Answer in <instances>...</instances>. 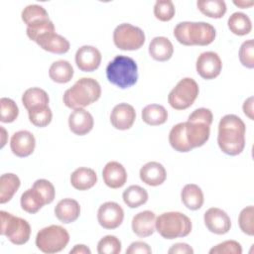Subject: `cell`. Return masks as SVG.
I'll list each match as a JSON object with an SVG mask.
<instances>
[{
    "label": "cell",
    "mask_w": 254,
    "mask_h": 254,
    "mask_svg": "<svg viewBox=\"0 0 254 254\" xmlns=\"http://www.w3.org/2000/svg\"><path fill=\"white\" fill-rule=\"evenodd\" d=\"M246 127L235 114L224 115L218 124L217 143L220 150L229 156L239 155L245 147Z\"/></svg>",
    "instance_id": "6da1fadb"
},
{
    "label": "cell",
    "mask_w": 254,
    "mask_h": 254,
    "mask_svg": "<svg viewBox=\"0 0 254 254\" xmlns=\"http://www.w3.org/2000/svg\"><path fill=\"white\" fill-rule=\"evenodd\" d=\"M101 87L97 80L91 77L79 78L64 93V103L70 109L84 108L99 99Z\"/></svg>",
    "instance_id": "7a4b0ae2"
},
{
    "label": "cell",
    "mask_w": 254,
    "mask_h": 254,
    "mask_svg": "<svg viewBox=\"0 0 254 254\" xmlns=\"http://www.w3.org/2000/svg\"><path fill=\"white\" fill-rule=\"evenodd\" d=\"M177 41L185 46H207L216 36L214 27L205 22H181L174 29Z\"/></svg>",
    "instance_id": "3957f363"
},
{
    "label": "cell",
    "mask_w": 254,
    "mask_h": 254,
    "mask_svg": "<svg viewBox=\"0 0 254 254\" xmlns=\"http://www.w3.org/2000/svg\"><path fill=\"white\" fill-rule=\"evenodd\" d=\"M107 79L119 88L133 86L138 80V66L136 62L126 56H116L106 66Z\"/></svg>",
    "instance_id": "277c9868"
},
{
    "label": "cell",
    "mask_w": 254,
    "mask_h": 254,
    "mask_svg": "<svg viewBox=\"0 0 254 254\" xmlns=\"http://www.w3.org/2000/svg\"><path fill=\"white\" fill-rule=\"evenodd\" d=\"M192 228L190 219L179 211H169L156 218V229L165 239L188 236Z\"/></svg>",
    "instance_id": "5b68a950"
},
{
    "label": "cell",
    "mask_w": 254,
    "mask_h": 254,
    "mask_svg": "<svg viewBox=\"0 0 254 254\" xmlns=\"http://www.w3.org/2000/svg\"><path fill=\"white\" fill-rule=\"evenodd\" d=\"M69 241V234L60 225H50L41 229L36 236V246L47 254L64 250Z\"/></svg>",
    "instance_id": "8992f818"
},
{
    "label": "cell",
    "mask_w": 254,
    "mask_h": 254,
    "mask_svg": "<svg viewBox=\"0 0 254 254\" xmlns=\"http://www.w3.org/2000/svg\"><path fill=\"white\" fill-rule=\"evenodd\" d=\"M1 234L6 236L15 245H23L28 242L31 235L29 222L21 217L15 216L7 211H0Z\"/></svg>",
    "instance_id": "52a82bcc"
},
{
    "label": "cell",
    "mask_w": 254,
    "mask_h": 254,
    "mask_svg": "<svg viewBox=\"0 0 254 254\" xmlns=\"http://www.w3.org/2000/svg\"><path fill=\"white\" fill-rule=\"evenodd\" d=\"M198 92L199 88L196 81L191 77H185L170 91L168 102L176 110H185L193 104Z\"/></svg>",
    "instance_id": "ba28073f"
},
{
    "label": "cell",
    "mask_w": 254,
    "mask_h": 254,
    "mask_svg": "<svg viewBox=\"0 0 254 254\" xmlns=\"http://www.w3.org/2000/svg\"><path fill=\"white\" fill-rule=\"evenodd\" d=\"M114 45L122 51L139 50L145 43V34L139 27L129 23L118 25L113 32Z\"/></svg>",
    "instance_id": "9c48e42d"
},
{
    "label": "cell",
    "mask_w": 254,
    "mask_h": 254,
    "mask_svg": "<svg viewBox=\"0 0 254 254\" xmlns=\"http://www.w3.org/2000/svg\"><path fill=\"white\" fill-rule=\"evenodd\" d=\"M124 219L123 208L114 201L101 204L97 211L98 223L105 229H115L121 225Z\"/></svg>",
    "instance_id": "30bf717a"
},
{
    "label": "cell",
    "mask_w": 254,
    "mask_h": 254,
    "mask_svg": "<svg viewBox=\"0 0 254 254\" xmlns=\"http://www.w3.org/2000/svg\"><path fill=\"white\" fill-rule=\"evenodd\" d=\"M196 71L203 79H213L217 77L222 68V62L214 52L201 53L195 64Z\"/></svg>",
    "instance_id": "8fae6325"
},
{
    "label": "cell",
    "mask_w": 254,
    "mask_h": 254,
    "mask_svg": "<svg viewBox=\"0 0 254 254\" xmlns=\"http://www.w3.org/2000/svg\"><path fill=\"white\" fill-rule=\"evenodd\" d=\"M203 220L206 228L210 232L218 235L227 233L231 227L230 217L224 210L218 207L208 208L204 212Z\"/></svg>",
    "instance_id": "7c38bea8"
},
{
    "label": "cell",
    "mask_w": 254,
    "mask_h": 254,
    "mask_svg": "<svg viewBox=\"0 0 254 254\" xmlns=\"http://www.w3.org/2000/svg\"><path fill=\"white\" fill-rule=\"evenodd\" d=\"M209 135L210 125L200 121L188 120L185 122V136L191 150L204 145L208 140Z\"/></svg>",
    "instance_id": "4fadbf2b"
},
{
    "label": "cell",
    "mask_w": 254,
    "mask_h": 254,
    "mask_svg": "<svg viewBox=\"0 0 254 254\" xmlns=\"http://www.w3.org/2000/svg\"><path fill=\"white\" fill-rule=\"evenodd\" d=\"M101 63V54L93 46H82L75 53V64L77 67L85 72L97 69Z\"/></svg>",
    "instance_id": "5bb4252c"
},
{
    "label": "cell",
    "mask_w": 254,
    "mask_h": 254,
    "mask_svg": "<svg viewBox=\"0 0 254 254\" xmlns=\"http://www.w3.org/2000/svg\"><path fill=\"white\" fill-rule=\"evenodd\" d=\"M35 146L36 139L34 135L27 130L15 132L10 140V148L12 153L20 158L30 156L34 152Z\"/></svg>",
    "instance_id": "9a60e30c"
},
{
    "label": "cell",
    "mask_w": 254,
    "mask_h": 254,
    "mask_svg": "<svg viewBox=\"0 0 254 254\" xmlns=\"http://www.w3.org/2000/svg\"><path fill=\"white\" fill-rule=\"evenodd\" d=\"M135 119V109L128 103H119L115 105L110 114V122L112 126L118 130L130 129Z\"/></svg>",
    "instance_id": "2e32d148"
},
{
    "label": "cell",
    "mask_w": 254,
    "mask_h": 254,
    "mask_svg": "<svg viewBox=\"0 0 254 254\" xmlns=\"http://www.w3.org/2000/svg\"><path fill=\"white\" fill-rule=\"evenodd\" d=\"M92 115L83 108L74 109L68 116V127L72 133L83 136L89 133L93 128Z\"/></svg>",
    "instance_id": "e0dca14e"
},
{
    "label": "cell",
    "mask_w": 254,
    "mask_h": 254,
    "mask_svg": "<svg viewBox=\"0 0 254 254\" xmlns=\"http://www.w3.org/2000/svg\"><path fill=\"white\" fill-rule=\"evenodd\" d=\"M105 185L110 189L122 188L127 181V173L122 164L116 161L108 162L102 171Z\"/></svg>",
    "instance_id": "ac0fdd59"
},
{
    "label": "cell",
    "mask_w": 254,
    "mask_h": 254,
    "mask_svg": "<svg viewBox=\"0 0 254 254\" xmlns=\"http://www.w3.org/2000/svg\"><path fill=\"white\" fill-rule=\"evenodd\" d=\"M156 228V215L151 210L137 213L132 219V230L141 238L151 236Z\"/></svg>",
    "instance_id": "d6986e66"
},
{
    "label": "cell",
    "mask_w": 254,
    "mask_h": 254,
    "mask_svg": "<svg viewBox=\"0 0 254 254\" xmlns=\"http://www.w3.org/2000/svg\"><path fill=\"white\" fill-rule=\"evenodd\" d=\"M35 43H37L43 50L59 55L65 54L70 46L69 42L64 37L55 32H49L40 36Z\"/></svg>",
    "instance_id": "ffe728a7"
},
{
    "label": "cell",
    "mask_w": 254,
    "mask_h": 254,
    "mask_svg": "<svg viewBox=\"0 0 254 254\" xmlns=\"http://www.w3.org/2000/svg\"><path fill=\"white\" fill-rule=\"evenodd\" d=\"M139 176L141 181L146 185L157 187L166 181L167 172L162 164L158 162H149L140 169Z\"/></svg>",
    "instance_id": "44dd1931"
},
{
    "label": "cell",
    "mask_w": 254,
    "mask_h": 254,
    "mask_svg": "<svg viewBox=\"0 0 254 254\" xmlns=\"http://www.w3.org/2000/svg\"><path fill=\"white\" fill-rule=\"evenodd\" d=\"M80 214L79 203L72 198H64L60 200L55 207V215L63 223H71L75 221Z\"/></svg>",
    "instance_id": "7402d4cb"
},
{
    "label": "cell",
    "mask_w": 254,
    "mask_h": 254,
    "mask_svg": "<svg viewBox=\"0 0 254 254\" xmlns=\"http://www.w3.org/2000/svg\"><path fill=\"white\" fill-rule=\"evenodd\" d=\"M97 176L94 170L90 168L80 167L73 171L70 175L71 186L78 190H86L95 186Z\"/></svg>",
    "instance_id": "603a6c76"
},
{
    "label": "cell",
    "mask_w": 254,
    "mask_h": 254,
    "mask_svg": "<svg viewBox=\"0 0 254 254\" xmlns=\"http://www.w3.org/2000/svg\"><path fill=\"white\" fill-rule=\"evenodd\" d=\"M149 54L155 61H169L174 54L173 44L166 37H155L149 45Z\"/></svg>",
    "instance_id": "cb8c5ba5"
},
{
    "label": "cell",
    "mask_w": 254,
    "mask_h": 254,
    "mask_svg": "<svg viewBox=\"0 0 254 254\" xmlns=\"http://www.w3.org/2000/svg\"><path fill=\"white\" fill-rule=\"evenodd\" d=\"M181 198L185 206L190 210L199 209L204 201L201 189L194 184H188L183 188Z\"/></svg>",
    "instance_id": "d4e9b609"
},
{
    "label": "cell",
    "mask_w": 254,
    "mask_h": 254,
    "mask_svg": "<svg viewBox=\"0 0 254 254\" xmlns=\"http://www.w3.org/2000/svg\"><path fill=\"white\" fill-rule=\"evenodd\" d=\"M49 101L48 93L40 87L28 88L22 95V103L28 111L43 106H49Z\"/></svg>",
    "instance_id": "484cf974"
},
{
    "label": "cell",
    "mask_w": 254,
    "mask_h": 254,
    "mask_svg": "<svg viewBox=\"0 0 254 254\" xmlns=\"http://www.w3.org/2000/svg\"><path fill=\"white\" fill-rule=\"evenodd\" d=\"M20 179L12 173L3 174L0 178V203H6L20 188Z\"/></svg>",
    "instance_id": "4316f807"
},
{
    "label": "cell",
    "mask_w": 254,
    "mask_h": 254,
    "mask_svg": "<svg viewBox=\"0 0 254 254\" xmlns=\"http://www.w3.org/2000/svg\"><path fill=\"white\" fill-rule=\"evenodd\" d=\"M49 76L55 82L66 83L73 76V67L67 61H57L51 64Z\"/></svg>",
    "instance_id": "83f0119b"
},
{
    "label": "cell",
    "mask_w": 254,
    "mask_h": 254,
    "mask_svg": "<svg viewBox=\"0 0 254 254\" xmlns=\"http://www.w3.org/2000/svg\"><path fill=\"white\" fill-rule=\"evenodd\" d=\"M142 119L151 126L162 125L168 119V112L163 105L149 104L142 110Z\"/></svg>",
    "instance_id": "f1b7e54d"
},
{
    "label": "cell",
    "mask_w": 254,
    "mask_h": 254,
    "mask_svg": "<svg viewBox=\"0 0 254 254\" xmlns=\"http://www.w3.org/2000/svg\"><path fill=\"white\" fill-rule=\"evenodd\" d=\"M20 202L22 209L32 214L38 212L46 204L45 199L41 193L33 188L25 190L22 193Z\"/></svg>",
    "instance_id": "f546056e"
},
{
    "label": "cell",
    "mask_w": 254,
    "mask_h": 254,
    "mask_svg": "<svg viewBox=\"0 0 254 254\" xmlns=\"http://www.w3.org/2000/svg\"><path fill=\"white\" fill-rule=\"evenodd\" d=\"M122 197L124 203L127 206H129L130 208H136L147 202L148 192L144 188L137 185H133L128 187L123 191Z\"/></svg>",
    "instance_id": "4dcf8cb0"
},
{
    "label": "cell",
    "mask_w": 254,
    "mask_h": 254,
    "mask_svg": "<svg viewBox=\"0 0 254 254\" xmlns=\"http://www.w3.org/2000/svg\"><path fill=\"white\" fill-rule=\"evenodd\" d=\"M227 25L230 32L237 36L247 35L251 32V29H252L250 18L242 12L233 13L228 18Z\"/></svg>",
    "instance_id": "1f68e13d"
},
{
    "label": "cell",
    "mask_w": 254,
    "mask_h": 254,
    "mask_svg": "<svg viewBox=\"0 0 254 254\" xmlns=\"http://www.w3.org/2000/svg\"><path fill=\"white\" fill-rule=\"evenodd\" d=\"M196 6L203 15L209 18L219 19L226 13V4L222 0H198Z\"/></svg>",
    "instance_id": "d6a6232c"
},
{
    "label": "cell",
    "mask_w": 254,
    "mask_h": 254,
    "mask_svg": "<svg viewBox=\"0 0 254 254\" xmlns=\"http://www.w3.org/2000/svg\"><path fill=\"white\" fill-rule=\"evenodd\" d=\"M169 143L172 148L178 152L187 153L191 150L186 140L185 122H181L173 126L169 134Z\"/></svg>",
    "instance_id": "836d02e7"
},
{
    "label": "cell",
    "mask_w": 254,
    "mask_h": 254,
    "mask_svg": "<svg viewBox=\"0 0 254 254\" xmlns=\"http://www.w3.org/2000/svg\"><path fill=\"white\" fill-rule=\"evenodd\" d=\"M22 20L23 22L28 26L33 25L35 23L38 22H42V21H46L49 20V14L46 11V9L41 6V5H37V4H32V5H28L26 6L21 14Z\"/></svg>",
    "instance_id": "e575fe53"
},
{
    "label": "cell",
    "mask_w": 254,
    "mask_h": 254,
    "mask_svg": "<svg viewBox=\"0 0 254 254\" xmlns=\"http://www.w3.org/2000/svg\"><path fill=\"white\" fill-rule=\"evenodd\" d=\"M30 122L37 127H46L48 126L53 117L52 110L49 106H43L35 108L28 111Z\"/></svg>",
    "instance_id": "d590c367"
},
{
    "label": "cell",
    "mask_w": 254,
    "mask_h": 254,
    "mask_svg": "<svg viewBox=\"0 0 254 254\" xmlns=\"http://www.w3.org/2000/svg\"><path fill=\"white\" fill-rule=\"evenodd\" d=\"M0 120L3 123H11L15 121L19 115V108L14 100L8 97H2L0 99Z\"/></svg>",
    "instance_id": "8d00e7d4"
},
{
    "label": "cell",
    "mask_w": 254,
    "mask_h": 254,
    "mask_svg": "<svg viewBox=\"0 0 254 254\" xmlns=\"http://www.w3.org/2000/svg\"><path fill=\"white\" fill-rule=\"evenodd\" d=\"M175 12V5L171 0H158L154 5V15L162 22L172 20Z\"/></svg>",
    "instance_id": "74e56055"
},
{
    "label": "cell",
    "mask_w": 254,
    "mask_h": 254,
    "mask_svg": "<svg viewBox=\"0 0 254 254\" xmlns=\"http://www.w3.org/2000/svg\"><path fill=\"white\" fill-rule=\"evenodd\" d=\"M99 254H119L121 252V241L114 235H106L97 243Z\"/></svg>",
    "instance_id": "f35d334b"
},
{
    "label": "cell",
    "mask_w": 254,
    "mask_h": 254,
    "mask_svg": "<svg viewBox=\"0 0 254 254\" xmlns=\"http://www.w3.org/2000/svg\"><path fill=\"white\" fill-rule=\"evenodd\" d=\"M253 215L254 207L253 205L246 206L240 211L238 217V224L243 233L252 236L254 234V225H253Z\"/></svg>",
    "instance_id": "ab89813d"
},
{
    "label": "cell",
    "mask_w": 254,
    "mask_h": 254,
    "mask_svg": "<svg viewBox=\"0 0 254 254\" xmlns=\"http://www.w3.org/2000/svg\"><path fill=\"white\" fill-rule=\"evenodd\" d=\"M49 32H55V26L50 19L35 23L27 27V36L34 42H36L40 36Z\"/></svg>",
    "instance_id": "60d3db41"
},
{
    "label": "cell",
    "mask_w": 254,
    "mask_h": 254,
    "mask_svg": "<svg viewBox=\"0 0 254 254\" xmlns=\"http://www.w3.org/2000/svg\"><path fill=\"white\" fill-rule=\"evenodd\" d=\"M239 60L247 68L254 67V41L252 39L242 43L239 49Z\"/></svg>",
    "instance_id": "b9f144b4"
},
{
    "label": "cell",
    "mask_w": 254,
    "mask_h": 254,
    "mask_svg": "<svg viewBox=\"0 0 254 254\" xmlns=\"http://www.w3.org/2000/svg\"><path fill=\"white\" fill-rule=\"evenodd\" d=\"M32 188L41 193V195L45 199L46 204L52 203L54 201L55 195H56V190H55V187L53 186V184L50 181L45 180V179L37 180L33 184Z\"/></svg>",
    "instance_id": "7bdbcfd3"
},
{
    "label": "cell",
    "mask_w": 254,
    "mask_h": 254,
    "mask_svg": "<svg viewBox=\"0 0 254 254\" xmlns=\"http://www.w3.org/2000/svg\"><path fill=\"white\" fill-rule=\"evenodd\" d=\"M210 254H241L242 247L235 240H226L212 247L209 250Z\"/></svg>",
    "instance_id": "ee69618b"
},
{
    "label": "cell",
    "mask_w": 254,
    "mask_h": 254,
    "mask_svg": "<svg viewBox=\"0 0 254 254\" xmlns=\"http://www.w3.org/2000/svg\"><path fill=\"white\" fill-rule=\"evenodd\" d=\"M188 120L189 121H200V122H204L208 125H211L212 120H213V115H212V112L208 108L201 107V108L195 109L192 113H190Z\"/></svg>",
    "instance_id": "f6af8a7d"
},
{
    "label": "cell",
    "mask_w": 254,
    "mask_h": 254,
    "mask_svg": "<svg viewBox=\"0 0 254 254\" xmlns=\"http://www.w3.org/2000/svg\"><path fill=\"white\" fill-rule=\"evenodd\" d=\"M151 247L143 241H135L126 249V254H151Z\"/></svg>",
    "instance_id": "bcb514c9"
},
{
    "label": "cell",
    "mask_w": 254,
    "mask_h": 254,
    "mask_svg": "<svg viewBox=\"0 0 254 254\" xmlns=\"http://www.w3.org/2000/svg\"><path fill=\"white\" fill-rule=\"evenodd\" d=\"M170 254H192L193 249L187 243H176L169 250Z\"/></svg>",
    "instance_id": "7dc6e473"
},
{
    "label": "cell",
    "mask_w": 254,
    "mask_h": 254,
    "mask_svg": "<svg viewBox=\"0 0 254 254\" xmlns=\"http://www.w3.org/2000/svg\"><path fill=\"white\" fill-rule=\"evenodd\" d=\"M243 112L244 114L251 120L254 119L253 117V96L247 98L243 103Z\"/></svg>",
    "instance_id": "c3c4849f"
},
{
    "label": "cell",
    "mask_w": 254,
    "mask_h": 254,
    "mask_svg": "<svg viewBox=\"0 0 254 254\" xmlns=\"http://www.w3.org/2000/svg\"><path fill=\"white\" fill-rule=\"evenodd\" d=\"M69 253L70 254H90L91 251L87 246L83 244H77L69 251Z\"/></svg>",
    "instance_id": "681fc988"
},
{
    "label": "cell",
    "mask_w": 254,
    "mask_h": 254,
    "mask_svg": "<svg viewBox=\"0 0 254 254\" xmlns=\"http://www.w3.org/2000/svg\"><path fill=\"white\" fill-rule=\"evenodd\" d=\"M233 3H234V5L242 8V9L249 8L254 4L253 1H233Z\"/></svg>",
    "instance_id": "f907efd6"
},
{
    "label": "cell",
    "mask_w": 254,
    "mask_h": 254,
    "mask_svg": "<svg viewBox=\"0 0 254 254\" xmlns=\"http://www.w3.org/2000/svg\"><path fill=\"white\" fill-rule=\"evenodd\" d=\"M1 127V132H2V135H3V139H2V144H1V148L5 145V140H4V138H5V135H6V131H5V129L3 128V126H0Z\"/></svg>",
    "instance_id": "816d5d0a"
}]
</instances>
